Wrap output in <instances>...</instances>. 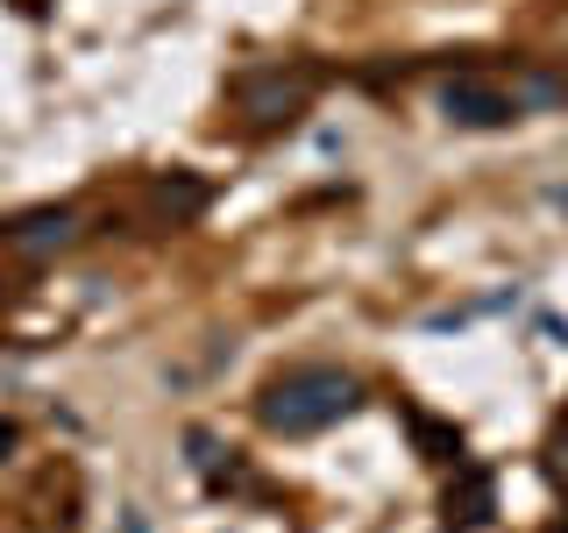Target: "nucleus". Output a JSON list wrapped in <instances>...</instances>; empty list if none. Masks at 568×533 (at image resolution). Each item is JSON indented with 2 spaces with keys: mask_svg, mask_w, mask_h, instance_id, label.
<instances>
[{
  "mask_svg": "<svg viewBox=\"0 0 568 533\" xmlns=\"http://www.w3.org/2000/svg\"><path fill=\"white\" fill-rule=\"evenodd\" d=\"M14 441H22V426H14V420H0V462L14 455Z\"/></svg>",
  "mask_w": 568,
  "mask_h": 533,
  "instance_id": "obj_8",
  "label": "nucleus"
},
{
  "mask_svg": "<svg viewBox=\"0 0 568 533\" xmlns=\"http://www.w3.org/2000/svg\"><path fill=\"white\" fill-rule=\"evenodd\" d=\"M555 449H561V462H568V426H561V441H555Z\"/></svg>",
  "mask_w": 568,
  "mask_h": 533,
  "instance_id": "obj_10",
  "label": "nucleus"
},
{
  "mask_svg": "<svg viewBox=\"0 0 568 533\" xmlns=\"http://www.w3.org/2000/svg\"><path fill=\"white\" fill-rule=\"evenodd\" d=\"M440 114L455 129H511L519 121V100L505 86H484V79H448L440 86Z\"/></svg>",
  "mask_w": 568,
  "mask_h": 533,
  "instance_id": "obj_4",
  "label": "nucleus"
},
{
  "mask_svg": "<svg viewBox=\"0 0 568 533\" xmlns=\"http://www.w3.org/2000/svg\"><path fill=\"white\" fill-rule=\"evenodd\" d=\"M150 200H156V213H171V228H178V221H192V213L206 207V185H200V178H185V171H171V178H156Z\"/></svg>",
  "mask_w": 568,
  "mask_h": 533,
  "instance_id": "obj_5",
  "label": "nucleus"
},
{
  "mask_svg": "<svg viewBox=\"0 0 568 533\" xmlns=\"http://www.w3.org/2000/svg\"><path fill=\"white\" fill-rule=\"evenodd\" d=\"M511 100H519V114H532V107H561L568 86L555 79V71H526V79L511 86Z\"/></svg>",
  "mask_w": 568,
  "mask_h": 533,
  "instance_id": "obj_6",
  "label": "nucleus"
},
{
  "mask_svg": "<svg viewBox=\"0 0 568 533\" xmlns=\"http://www.w3.org/2000/svg\"><path fill=\"white\" fill-rule=\"evenodd\" d=\"M306 93H313V71H248V79H235V107L256 129H271V121H292L298 107H306Z\"/></svg>",
  "mask_w": 568,
  "mask_h": 533,
  "instance_id": "obj_2",
  "label": "nucleus"
},
{
  "mask_svg": "<svg viewBox=\"0 0 568 533\" xmlns=\"http://www.w3.org/2000/svg\"><path fill=\"white\" fill-rule=\"evenodd\" d=\"M355 405H363V384H355L342 363H298V370H284V378L263 384L256 420L271 426V434H284V441H306V434L342 426Z\"/></svg>",
  "mask_w": 568,
  "mask_h": 533,
  "instance_id": "obj_1",
  "label": "nucleus"
},
{
  "mask_svg": "<svg viewBox=\"0 0 568 533\" xmlns=\"http://www.w3.org/2000/svg\"><path fill=\"white\" fill-rule=\"evenodd\" d=\"M79 235H85V228H79V207H29L22 221H8V249H14V257H29V263L64 257Z\"/></svg>",
  "mask_w": 568,
  "mask_h": 533,
  "instance_id": "obj_3",
  "label": "nucleus"
},
{
  "mask_svg": "<svg viewBox=\"0 0 568 533\" xmlns=\"http://www.w3.org/2000/svg\"><path fill=\"white\" fill-rule=\"evenodd\" d=\"M121 533H150V520H142V512H129V520H121Z\"/></svg>",
  "mask_w": 568,
  "mask_h": 533,
  "instance_id": "obj_9",
  "label": "nucleus"
},
{
  "mask_svg": "<svg viewBox=\"0 0 568 533\" xmlns=\"http://www.w3.org/2000/svg\"><path fill=\"white\" fill-rule=\"evenodd\" d=\"M462 505V526H476V520H490V476L484 470H469V476H462V497L448 491V512Z\"/></svg>",
  "mask_w": 568,
  "mask_h": 533,
  "instance_id": "obj_7",
  "label": "nucleus"
}]
</instances>
